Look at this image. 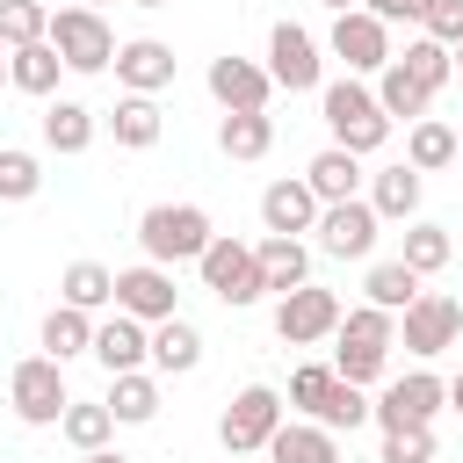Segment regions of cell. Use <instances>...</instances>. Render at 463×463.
I'll use <instances>...</instances> for the list:
<instances>
[{
	"label": "cell",
	"mask_w": 463,
	"mask_h": 463,
	"mask_svg": "<svg viewBox=\"0 0 463 463\" xmlns=\"http://www.w3.org/2000/svg\"><path fill=\"white\" fill-rule=\"evenodd\" d=\"M456 145H463V130H456Z\"/></svg>",
	"instance_id": "816d5d0a"
},
{
	"label": "cell",
	"mask_w": 463,
	"mask_h": 463,
	"mask_svg": "<svg viewBox=\"0 0 463 463\" xmlns=\"http://www.w3.org/2000/svg\"><path fill=\"white\" fill-rule=\"evenodd\" d=\"M51 36V14H43V0H0V43L7 51H22V43H43Z\"/></svg>",
	"instance_id": "d590c367"
},
{
	"label": "cell",
	"mask_w": 463,
	"mask_h": 463,
	"mask_svg": "<svg viewBox=\"0 0 463 463\" xmlns=\"http://www.w3.org/2000/svg\"><path fill=\"white\" fill-rule=\"evenodd\" d=\"M232 463H239V456H232Z\"/></svg>",
	"instance_id": "f5cc1de1"
},
{
	"label": "cell",
	"mask_w": 463,
	"mask_h": 463,
	"mask_svg": "<svg viewBox=\"0 0 463 463\" xmlns=\"http://www.w3.org/2000/svg\"><path fill=\"white\" fill-rule=\"evenodd\" d=\"M58 72H65V58L51 51V36H43V43L7 51V87H22V94H51V87H58Z\"/></svg>",
	"instance_id": "603a6c76"
},
{
	"label": "cell",
	"mask_w": 463,
	"mask_h": 463,
	"mask_svg": "<svg viewBox=\"0 0 463 463\" xmlns=\"http://www.w3.org/2000/svg\"><path fill=\"white\" fill-rule=\"evenodd\" d=\"M0 87H7V43H0Z\"/></svg>",
	"instance_id": "7dc6e473"
},
{
	"label": "cell",
	"mask_w": 463,
	"mask_h": 463,
	"mask_svg": "<svg viewBox=\"0 0 463 463\" xmlns=\"http://www.w3.org/2000/svg\"><path fill=\"white\" fill-rule=\"evenodd\" d=\"M362 289H369V304H376V311H391V318H405V311L427 297V289H420V275H412L405 260H376Z\"/></svg>",
	"instance_id": "7402d4cb"
},
{
	"label": "cell",
	"mask_w": 463,
	"mask_h": 463,
	"mask_svg": "<svg viewBox=\"0 0 463 463\" xmlns=\"http://www.w3.org/2000/svg\"><path fill=\"white\" fill-rule=\"evenodd\" d=\"M333 58L347 72H383L391 65V29L369 7H347V14H333Z\"/></svg>",
	"instance_id": "30bf717a"
},
{
	"label": "cell",
	"mask_w": 463,
	"mask_h": 463,
	"mask_svg": "<svg viewBox=\"0 0 463 463\" xmlns=\"http://www.w3.org/2000/svg\"><path fill=\"white\" fill-rule=\"evenodd\" d=\"M58 427H65V441H72L80 456H94V449H109V434H116V412H109V405H87V398H72Z\"/></svg>",
	"instance_id": "d6a6232c"
},
{
	"label": "cell",
	"mask_w": 463,
	"mask_h": 463,
	"mask_svg": "<svg viewBox=\"0 0 463 463\" xmlns=\"http://www.w3.org/2000/svg\"><path fill=\"white\" fill-rule=\"evenodd\" d=\"M80 7H94V14H101V0H80Z\"/></svg>",
	"instance_id": "681fc988"
},
{
	"label": "cell",
	"mask_w": 463,
	"mask_h": 463,
	"mask_svg": "<svg viewBox=\"0 0 463 463\" xmlns=\"http://www.w3.org/2000/svg\"><path fill=\"white\" fill-rule=\"evenodd\" d=\"M441 405H449V383H441L434 369H412V376L383 383V398L369 405V420H376L383 434H405V427H434Z\"/></svg>",
	"instance_id": "52a82bcc"
},
{
	"label": "cell",
	"mask_w": 463,
	"mask_h": 463,
	"mask_svg": "<svg viewBox=\"0 0 463 463\" xmlns=\"http://www.w3.org/2000/svg\"><path fill=\"white\" fill-rule=\"evenodd\" d=\"M456 72H463V43H456Z\"/></svg>",
	"instance_id": "f907efd6"
},
{
	"label": "cell",
	"mask_w": 463,
	"mask_h": 463,
	"mask_svg": "<svg viewBox=\"0 0 463 463\" xmlns=\"http://www.w3.org/2000/svg\"><path fill=\"white\" fill-rule=\"evenodd\" d=\"M318 195H311V181H275V188H260V224H268V239H297V232H311L318 224Z\"/></svg>",
	"instance_id": "2e32d148"
},
{
	"label": "cell",
	"mask_w": 463,
	"mask_h": 463,
	"mask_svg": "<svg viewBox=\"0 0 463 463\" xmlns=\"http://www.w3.org/2000/svg\"><path fill=\"white\" fill-rule=\"evenodd\" d=\"M391 340H398V318L391 311H376V304L347 311L340 333H333V376L340 383H376L383 362H391Z\"/></svg>",
	"instance_id": "6da1fadb"
},
{
	"label": "cell",
	"mask_w": 463,
	"mask_h": 463,
	"mask_svg": "<svg viewBox=\"0 0 463 463\" xmlns=\"http://www.w3.org/2000/svg\"><path fill=\"white\" fill-rule=\"evenodd\" d=\"M398 65H405L427 94H441V87H449V72H456V51H449V43H434V36H420V43H405V58H398Z\"/></svg>",
	"instance_id": "e575fe53"
},
{
	"label": "cell",
	"mask_w": 463,
	"mask_h": 463,
	"mask_svg": "<svg viewBox=\"0 0 463 463\" xmlns=\"http://www.w3.org/2000/svg\"><path fill=\"white\" fill-rule=\"evenodd\" d=\"M36 188H43V159L22 152V145H7L0 152V203H29Z\"/></svg>",
	"instance_id": "8d00e7d4"
},
{
	"label": "cell",
	"mask_w": 463,
	"mask_h": 463,
	"mask_svg": "<svg viewBox=\"0 0 463 463\" xmlns=\"http://www.w3.org/2000/svg\"><path fill=\"white\" fill-rule=\"evenodd\" d=\"M383 463H434V427H405V434H383Z\"/></svg>",
	"instance_id": "60d3db41"
},
{
	"label": "cell",
	"mask_w": 463,
	"mask_h": 463,
	"mask_svg": "<svg viewBox=\"0 0 463 463\" xmlns=\"http://www.w3.org/2000/svg\"><path fill=\"white\" fill-rule=\"evenodd\" d=\"M210 94L224 101V116H246V109H268V94H275V80H268V65H253V58H210Z\"/></svg>",
	"instance_id": "9a60e30c"
},
{
	"label": "cell",
	"mask_w": 463,
	"mask_h": 463,
	"mask_svg": "<svg viewBox=\"0 0 463 463\" xmlns=\"http://www.w3.org/2000/svg\"><path fill=\"white\" fill-rule=\"evenodd\" d=\"M427 36L456 51V43H463V0H434V7H427Z\"/></svg>",
	"instance_id": "b9f144b4"
},
{
	"label": "cell",
	"mask_w": 463,
	"mask_h": 463,
	"mask_svg": "<svg viewBox=\"0 0 463 463\" xmlns=\"http://www.w3.org/2000/svg\"><path fill=\"white\" fill-rule=\"evenodd\" d=\"M253 260H260V282H268V289H282V297L311 282V253H304V239H260V246H253Z\"/></svg>",
	"instance_id": "44dd1931"
},
{
	"label": "cell",
	"mask_w": 463,
	"mask_h": 463,
	"mask_svg": "<svg viewBox=\"0 0 463 463\" xmlns=\"http://www.w3.org/2000/svg\"><path fill=\"white\" fill-rule=\"evenodd\" d=\"M87 463H130V456H116V449H94V456H87Z\"/></svg>",
	"instance_id": "f6af8a7d"
},
{
	"label": "cell",
	"mask_w": 463,
	"mask_h": 463,
	"mask_svg": "<svg viewBox=\"0 0 463 463\" xmlns=\"http://www.w3.org/2000/svg\"><path fill=\"white\" fill-rule=\"evenodd\" d=\"M43 145L65 152V159L87 152V145H94V109H87V101H51V109H43Z\"/></svg>",
	"instance_id": "cb8c5ba5"
},
{
	"label": "cell",
	"mask_w": 463,
	"mask_h": 463,
	"mask_svg": "<svg viewBox=\"0 0 463 463\" xmlns=\"http://www.w3.org/2000/svg\"><path fill=\"white\" fill-rule=\"evenodd\" d=\"M369 210H376V217H412V210H420V166H405V159L383 166V174L369 181Z\"/></svg>",
	"instance_id": "484cf974"
},
{
	"label": "cell",
	"mask_w": 463,
	"mask_h": 463,
	"mask_svg": "<svg viewBox=\"0 0 463 463\" xmlns=\"http://www.w3.org/2000/svg\"><path fill=\"white\" fill-rule=\"evenodd\" d=\"M195 268H203V289H210L217 304H232V311H246V304L268 297L260 260H253V246H239V239H210V253H203Z\"/></svg>",
	"instance_id": "5b68a950"
},
{
	"label": "cell",
	"mask_w": 463,
	"mask_h": 463,
	"mask_svg": "<svg viewBox=\"0 0 463 463\" xmlns=\"http://www.w3.org/2000/svg\"><path fill=\"white\" fill-rule=\"evenodd\" d=\"M116 80H123L130 94H159V87L174 80V51H166L159 36H137V43L116 51Z\"/></svg>",
	"instance_id": "ac0fdd59"
},
{
	"label": "cell",
	"mask_w": 463,
	"mask_h": 463,
	"mask_svg": "<svg viewBox=\"0 0 463 463\" xmlns=\"http://www.w3.org/2000/svg\"><path fill=\"white\" fill-rule=\"evenodd\" d=\"M210 217L195 210V203H152L145 217H137V246H145V260H159V268H181V260H203L210 253Z\"/></svg>",
	"instance_id": "7a4b0ae2"
},
{
	"label": "cell",
	"mask_w": 463,
	"mask_h": 463,
	"mask_svg": "<svg viewBox=\"0 0 463 463\" xmlns=\"http://www.w3.org/2000/svg\"><path fill=\"white\" fill-rule=\"evenodd\" d=\"M376 101H383V116H391V123H398V116H405V123H427V101H434V94H427L398 58H391V65H383V80H376Z\"/></svg>",
	"instance_id": "d4e9b609"
},
{
	"label": "cell",
	"mask_w": 463,
	"mask_h": 463,
	"mask_svg": "<svg viewBox=\"0 0 463 463\" xmlns=\"http://www.w3.org/2000/svg\"><path fill=\"white\" fill-rule=\"evenodd\" d=\"M268 463H340V441L318 420H282L268 441Z\"/></svg>",
	"instance_id": "d6986e66"
},
{
	"label": "cell",
	"mask_w": 463,
	"mask_h": 463,
	"mask_svg": "<svg viewBox=\"0 0 463 463\" xmlns=\"http://www.w3.org/2000/svg\"><path fill=\"white\" fill-rule=\"evenodd\" d=\"M137 7H174V0H137Z\"/></svg>",
	"instance_id": "c3c4849f"
},
{
	"label": "cell",
	"mask_w": 463,
	"mask_h": 463,
	"mask_svg": "<svg viewBox=\"0 0 463 463\" xmlns=\"http://www.w3.org/2000/svg\"><path fill=\"white\" fill-rule=\"evenodd\" d=\"M43 354H51V362H72V354H94V326H87V311H72V304H58V311L43 318Z\"/></svg>",
	"instance_id": "4dcf8cb0"
},
{
	"label": "cell",
	"mask_w": 463,
	"mask_h": 463,
	"mask_svg": "<svg viewBox=\"0 0 463 463\" xmlns=\"http://www.w3.org/2000/svg\"><path fill=\"white\" fill-rule=\"evenodd\" d=\"M318 109H326V130H333V145H340V152H354V159H362V152H376V145L391 137V116H383V101H376L369 87H354V80H333Z\"/></svg>",
	"instance_id": "3957f363"
},
{
	"label": "cell",
	"mask_w": 463,
	"mask_h": 463,
	"mask_svg": "<svg viewBox=\"0 0 463 463\" xmlns=\"http://www.w3.org/2000/svg\"><path fill=\"white\" fill-rule=\"evenodd\" d=\"M7 398H14V420H29V427H58L65 420V362H51V354H29V362H14V376H7Z\"/></svg>",
	"instance_id": "8992f818"
},
{
	"label": "cell",
	"mask_w": 463,
	"mask_h": 463,
	"mask_svg": "<svg viewBox=\"0 0 463 463\" xmlns=\"http://www.w3.org/2000/svg\"><path fill=\"white\" fill-rule=\"evenodd\" d=\"M304 181H311V195H318V203H354V188H362V159H354V152H340V145H326V152L304 166Z\"/></svg>",
	"instance_id": "ffe728a7"
},
{
	"label": "cell",
	"mask_w": 463,
	"mask_h": 463,
	"mask_svg": "<svg viewBox=\"0 0 463 463\" xmlns=\"http://www.w3.org/2000/svg\"><path fill=\"white\" fill-rule=\"evenodd\" d=\"M398 333H405V347H412V354H449V347L463 340V304H456V297H441V289H427V297L398 318Z\"/></svg>",
	"instance_id": "7c38bea8"
},
{
	"label": "cell",
	"mask_w": 463,
	"mask_h": 463,
	"mask_svg": "<svg viewBox=\"0 0 463 463\" xmlns=\"http://www.w3.org/2000/svg\"><path fill=\"white\" fill-rule=\"evenodd\" d=\"M101 405H109L123 427H145V420L159 412V383L137 376V369H130V376H109V398H101Z\"/></svg>",
	"instance_id": "1f68e13d"
},
{
	"label": "cell",
	"mask_w": 463,
	"mask_h": 463,
	"mask_svg": "<svg viewBox=\"0 0 463 463\" xmlns=\"http://www.w3.org/2000/svg\"><path fill=\"white\" fill-rule=\"evenodd\" d=\"M51 51L65 58V72H109L123 43H116V29L94 7H58L51 14Z\"/></svg>",
	"instance_id": "277c9868"
},
{
	"label": "cell",
	"mask_w": 463,
	"mask_h": 463,
	"mask_svg": "<svg viewBox=\"0 0 463 463\" xmlns=\"http://www.w3.org/2000/svg\"><path fill=\"white\" fill-rule=\"evenodd\" d=\"M145 354H152V333H145V318L116 311L109 326H94V362H101L109 376H130V369H137Z\"/></svg>",
	"instance_id": "e0dca14e"
},
{
	"label": "cell",
	"mask_w": 463,
	"mask_h": 463,
	"mask_svg": "<svg viewBox=\"0 0 463 463\" xmlns=\"http://www.w3.org/2000/svg\"><path fill=\"white\" fill-rule=\"evenodd\" d=\"M109 130H116V145H130V152L159 145V109H152V94H123V101L109 109Z\"/></svg>",
	"instance_id": "83f0119b"
},
{
	"label": "cell",
	"mask_w": 463,
	"mask_h": 463,
	"mask_svg": "<svg viewBox=\"0 0 463 463\" xmlns=\"http://www.w3.org/2000/svg\"><path fill=\"white\" fill-rule=\"evenodd\" d=\"M268 80H275V87H289V94L318 87V43H311V29L275 22V36H268Z\"/></svg>",
	"instance_id": "5bb4252c"
},
{
	"label": "cell",
	"mask_w": 463,
	"mask_h": 463,
	"mask_svg": "<svg viewBox=\"0 0 463 463\" xmlns=\"http://www.w3.org/2000/svg\"><path fill=\"white\" fill-rule=\"evenodd\" d=\"M311 420H318L326 434H340V427L354 434V427L369 420V398H362V383H333V391H326V405H318Z\"/></svg>",
	"instance_id": "f35d334b"
},
{
	"label": "cell",
	"mask_w": 463,
	"mask_h": 463,
	"mask_svg": "<svg viewBox=\"0 0 463 463\" xmlns=\"http://www.w3.org/2000/svg\"><path fill=\"white\" fill-rule=\"evenodd\" d=\"M340 297L333 289H318V282H304V289H289L282 304H275V333L289 340V347H318V340H333L340 333Z\"/></svg>",
	"instance_id": "ba28073f"
},
{
	"label": "cell",
	"mask_w": 463,
	"mask_h": 463,
	"mask_svg": "<svg viewBox=\"0 0 463 463\" xmlns=\"http://www.w3.org/2000/svg\"><path fill=\"white\" fill-rule=\"evenodd\" d=\"M58 289H65L72 311H101V304H116V275H109L101 260H72V268L58 275Z\"/></svg>",
	"instance_id": "f546056e"
},
{
	"label": "cell",
	"mask_w": 463,
	"mask_h": 463,
	"mask_svg": "<svg viewBox=\"0 0 463 463\" xmlns=\"http://www.w3.org/2000/svg\"><path fill=\"white\" fill-rule=\"evenodd\" d=\"M376 224H383V217H376V210L354 195V203H326L311 232H318V246H326L333 260H362V253L376 246Z\"/></svg>",
	"instance_id": "4fadbf2b"
},
{
	"label": "cell",
	"mask_w": 463,
	"mask_h": 463,
	"mask_svg": "<svg viewBox=\"0 0 463 463\" xmlns=\"http://www.w3.org/2000/svg\"><path fill=\"white\" fill-rule=\"evenodd\" d=\"M174 268H159V260H145V268H123L116 275V311H130V318H145V326H166V318H181L174 311Z\"/></svg>",
	"instance_id": "8fae6325"
},
{
	"label": "cell",
	"mask_w": 463,
	"mask_h": 463,
	"mask_svg": "<svg viewBox=\"0 0 463 463\" xmlns=\"http://www.w3.org/2000/svg\"><path fill=\"white\" fill-rule=\"evenodd\" d=\"M456 152H463V145H456V130H449V123H434V116H427V123H412V137H405V166H420V174L449 166Z\"/></svg>",
	"instance_id": "836d02e7"
},
{
	"label": "cell",
	"mask_w": 463,
	"mask_h": 463,
	"mask_svg": "<svg viewBox=\"0 0 463 463\" xmlns=\"http://www.w3.org/2000/svg\"><path fill=\"white\" fill-rule=\"evenodd\" d=\"M217 145H224V159H260V152L275 145V123H268V109L224 116V123H217Z\"/></svg>",
	"instance_id": "f1b7e54d"
},
{
	"label": "cell",
	"mask_w": 463,
	"mask_h": 463,
	"mask_svg": "<svg viewBox=\"0 0 463 463\" xmlns=\"http://www.w3.org/2000/svg\"><path fill=\"white\" fill-rule=\"evenodd\" d=\"M318 7H333V14H347V7H354V0H318Z\"/></svg>",
	"instance_id": "bcb514c9"
},
{
	"label": "cell",
	"mask_w": 463,
	"mask_h": 463,
	"mask_svg": "<svg viewBox=\"0 0 463 463\" xmlns=\"http://www.w3.org/2000/svg\"><path fill=\"white\" fill-rule=\"evenodd\" d=\"M449 405H456V412H463V369H456V376H449Z\"/></svg>",
	"instance_id": "ee69618b"
},
{
	"label": "cell",
	"mask_w": 463,
	"mask_h": 463,
	"mask_svg": "<svg viewBox=\"0 0 463 463\" xmlns=\"http://www.w3.org/2000/svg\"><path fill=\"white\" fill-rule=\"evenodd\" d=\"M152 362H159L166 376H188V369L203 362V333H195L188 318H166V326H152Z\"/></svg>",
	"instance_id": "4316f807"
},
{
	"label": "cell",
	"mask_w": 463,
	"mask_h": 463,
	"mask_svg": "<svg viewBox=\"0 0 463 463\" xmlns=\"http://www.w3.org/2000/svg\"><path fill=\"white\" fill-rule=\"evenodd\" d=\"M333 383H340V376H333L326 362H311V369H297V376H289V405H297V412L311 420V412L326 405V391H333Z\"/></svg>",
	"instance_id": "ab89813d"
},
{
	"label": "cell",
	"mask_w": 463,
	"mask_h": 463,
	"mask_svg": "<svg viewBox=\"0 0 463 463\" xmlns=\"http://www.w3.org/2000/svg\"><path fill=\"white\" fill-rule=\"evenodd\" d=\"M275 427H282V398H275L268 383H246V391L224 405V420H217V434H224V449H232V456L268 449V441H275Z\"/></svg>",
	"instance_id": "9c48e42d"
},
{
	"label": "cell",
	"mask_w": 463,
	"mask_h": 463,
	"mask_svg": "<svg viewBox=\"0 0 463 463\" xmlns=\"http://www.w3.org/2000/svg\"><path fill=\"white\" fill-rule=\"evenodd\" d=\"M362 7L391 29V22H427V7H434V0H362Z\"/></svg>",
	"instance_id": "7bdbcfd3"
},
{
	"label": "cell",
	"mask_w": 463,
	"mask_h": 463,
	"mask_svg": "<svg viewBox=\"0 0 463 463\" xmlns=\"http://www.w3.org/2000/svg\"><path fill=\"white\" fill-rule=\"evenodd\" d=\"M449 253H456V246H449V232H441V224H412L398 260H405L412 275H434V268H449Z\"/></svg>",
	"instance_id": "74e56055"
}]
</instances>
